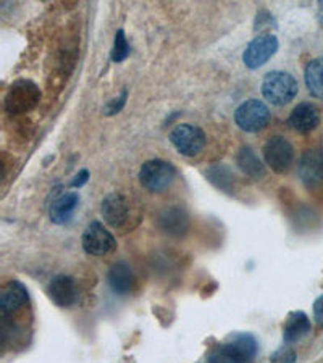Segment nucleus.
<instances>
[{
	"instance_id": "nucleus-23",
	"label": "nucleus",
	"mask_w": 323,
	"mask_h": 363,
	"mask_svg": "<svg viewBox=\"0 0 323 363\" xmlns=\"http://www.w3.org/2000/svg\"><path fill=\"white\" fill-rule=\"evenodd\" d=\"M296 354L293 349H278L273 355L268 357V360L265 363H294Z\"/></svg>"
},
{
	"instance_id": "nucleus-13",
	"label": "nucleus",
	"mask_w": 323,
	"mask_h": 363,
	"mask_svg": "<svg viewBox=\"0 0 323 363\" xmlns=\"http://www.w3.org/2000/svg\"><path fill=\"white\" fill-rule=\"evenodd\" d=\"M101 213L110 226H122L128 220L129 205L120 194H108L101 204Z\"/></svg>"
},
{
	"instance_id": "nucleus-7",
	"label": "nucleus",
	"mask_w": 323,
	"mask_h": 363,
	"mask_svg": "<svg viewBox=\"0 0 323 363\" xmlns=\"http://www.w3.org/2000/svg\"><path fill=\"white\" fill-rule=\"evenodd\" d=\"M117 242L110 231L99 222H92L82 233V247L89 255L102 257L115 249Z\"/></svg>"
},
{
	"instance_id": "nucleus-12",
	"label": "nucleus",
	"mask_w": 323,
	"mask_h": 363,
	"mask_svg": "<svg viewBox=\"0 0 323 363\" xmlns=\"http://www.w3.org/2000/svg\"><path fill=\"white\" fill-rule=\"evenodd\" d=\"M320 123V113L315 105L309 102H301L293 108L289 115V126L301 134L314 131Z\"/></svg>"
},
{
	"instance_id": "nucleus-2",
	"label": "nucleus",
	"mask_w": 323,
	"mask_h": 363,
	"mask_svg": "<svg viewBox=\"0 0 323 363\" xmlns=\"http://www.w3.org/2000/svg\"><path fill=\"white\" fill-rule=\"evenodd\" d=\"M176 175L175 166L165 160H149L139 170V183L149 192L159 194L170 187Z\"/></svg>"
},
{
	"instance_id": "nucleus-18",
	"label": "nucleus",
	"mask_w": 323,
	"mask_h": 363,
	"mask_svg": "<svg viewBox=\"0 0 323 363\" xmlns=\"http://www.w3.org/2000/svg\"><path fill=\"white\" fill-rule=\"evenodd\" d=\"M306 86L312 96L323 101V59L312 60L304 73Z\"/></svg>"
},
{
	"instance_id": "nucleus-16",
	"label": "nucleus",
	"mask_w": 323,
	"mask_h": 363,
	"mask_svg": "<svg viewBox=\"0 0 323 363\" xmlns=\"http://www.w3.org/2000/svg\"><path fill=\"white\" fill-rule=\"evenodd\" d=\"M108 284H110L112 291L120 296L129 294L134 287V273L129 268L128 263L117 262L113 263L110 270H108Z\"/></svg>"
},
{
	"instance_id": "nucleus-5",
	"label": "nucleus",
	"mask_w": 323,
	"mask_h": 363,
	"mask_svg": "<svg viewBox=\"0 0 323 363\" xmlns=\"http://www.w3.org/2000/svg\"><path fill=\"white\" fill-rule=\"evenodd\" d=\"M264 159L270 170L275 173H286L293 165L294 150L288 139L281 136H273L264 147Z\"/></svg>"
},
{
	"instance_id": "nucleus-20",
	"label": "nucleus",
	"mask_w": 323,
	"mask_h": 363,
	"mask_svg": "<svg viewBox=\"0 0 323 363\" xmlns=\"http://www.w3.org/2000/svg\"><path fill=\"white\" fill-rule=\"evenodd\" d=\"M227 344H230L246 363L251 362L257 354V341L251 334H236Z\"/></svg>"
},
{
	"instance_id": "nucleus-24",
	"label": "nucleus",
	"mask_w": 323,
	"mask_h": 363,
	"mask_svg": "<svg viewBox=\"0 0 323 363\" xmlns=\"http://www.w3.org/2000/svg\"><path fill=\"white\" fill-rule=\"evenodd\" d=\"M314 320L320 328H323V294L314 304Z\"/></svg>"
},
{
	"instance_id": "nucleus-25",
	"label": "nucleus",
	"mask_w": 323,
	"mask_h": 363,
	"mask_svg": "<svg viewBox=\"0 0 323 363\" xmlns=\"http://www.w3.org/2000/svg\"><path fill=\"white\" fill-rule=\"evenodd\" d=\"M87 180H89V173H87V170H82V171H80V175H76L75 180L71 181V186L81 187V186H85V183Z\"/></svg>"
},
{
	"instance_id": "nucleus-4",
	"label": "nucleus",
	"mask_w": 323,
	"mask_h": 363,
	"mask_svg": "<svg viewBox=\"0 0 323 363\" xmlns=\"http://www.w3.org/2000/svg\"><path fill=\"white\" fill-rule=\"evenodd\" d=\"M171 144L181 155L196 157L206 147V134L199 126L194 124H178L170 134Z\"/></svg>"
},
{
	"instance_id": "nucleus-26",
	"label": "nucleus",
	"mask_w": 323,
	"mask_h": 363,
	"mask_svg": "<svg viewBox=\"0 0 323 363\" xmlns=\"http://www.w3.org/2000/svg\"><path fill=\"white\" fill-rule=\"evenodd\" d=\"M319 20H320V24L323 26V2L319 5Z\"/></svg>"
},
{
	"instance_id": "nucleus-9",
	"label": "nucleus",
	"mask_w": 323,
	"mask_h": 363,
	"mask_svg": "<svg viewBox=\"0 0 323 363\" xmlns=\"http://www.w3.org/2000/svg\"><path fill=\"white\" fill-rule=\"evenodd\" d=\"M299 178L309 189L323 186V152L307 150L299 163Z\"/></svg>"
},
{
	"instance_id": "nucleus-22",
	"label": "nucleus",
	"mask_w": 323,
	"mask_h": 363,
	"mask_svg": "<svg viewBox=\"0 0 323 363\" xmlns=\"http://www.w3.org/2000/svg\"><path fill=\"white\" fill-rule=\"evenodd\" d=\"M129 44L127 41V36H124L123 29H118L115 34V44H113V50H112V60L113 62H123L127 57L129 55Z\"/></svg>"
},
{
	"instance_id": "nucleus-3",
	"label": "nucleus",
	"mask_w": 323,
	"mask_h": 363,
	"mask_svg": "<svg viewBox=\"0 0 323 363\" xmlns=\"http://www.w3.org/2000/svg\"><path fill=\"white\" fill-rule=\"evenodd\" d=\"M268 107L257 99L243 102L234 112V121L246 133H259L268 124Z\"/></svg>"
},
{
	"instance_id": "nucleus-11",
	"label": "nucleus",
	"mask_w": 323,
	"mask_h": 363,
	"mask_svg": "<svg viewBox=\"0 0 323 363\" xmlns=\"http://www.w3.org/2000/svg\"><path fill=\"white\" fill-rule=\"evenodd\" d=\"M28 304V291L22 283L10 281L2 287L0 292V312L2 317L7 318Z\"/></svg>"
},
{
	"instance_id": "nucleus-19",
	"label": "nucleus",
	"mask_w": 323,
	"mask_h": 363,
	"mask_svg": "<svg viewBox=\"0 0 323 363\" xmlns=\"http://www.w3.org/2000/svg\"><path fill=\"white\" fill-rule=\"evenodd\" d=\"M238 165L247 176L259 180L265 175V166L251 147H243L238 154Z\"/></svg>"
},
{
	"instance_id": "nucleus-21",
	"label": "nucleus",
	"mask_w": 323,
	"mask_h": 363,
	"mask_svg": "<svg viewBox=\"0 0 323 363\" xmlns=\"http://www.w3.org/2000/svg\"><path fill=\"white\" fill-rule=\"evenodd\" d=\"M207 363H246V360L230 344H223L210 352Z\"/></svg>"
},
{
	"instance_id": "nucleus-17",
	"label": "nucleus",
	"mask_w": 323,
	"mask_h": 363,
	"mask_svg": "<svg viewBox=\"0 0 323 363\" xmlns=\"http://www.w3.org/2000/svg\"><path fill=\"white\" fill-rule=\"evenodd\" d=\"M310 333V322L304 312H291L285 322V343L293 344Z\"/></svg>"
},
{
	"instance_id": "nucleus-15",
	"label": "nucleus",
	"mask_w": 323,
	"mask_h": 363,
	"mask_svg": "<svg viewBox=\"0 0 323 363\" xmlns=\"http://www.w3.org/2000/svg\"><path fill=\"white\" fill-rule=\"evenodd\" d=\"M78 204H80V196L75 192H62L60 196H55L49 207L50 220L55 225H64L70 222Z\"/></svg>"
},
{
	"instance_id": "nucleus-1",
	"label": "nucleus",
	"mask_w": 323,
	"mask_h": 363,
	"mask_svg": "<svg viewBox=\"0 0 323 363\" xmlns=\"http://www.w3.org/2000/svg\"><path fill=\"white\" fill-rule=\"evenodd\" d=\"M298 81L294 80L293 75L286 71H272L267 73L262 83V94L265 101L272 105L289 104L298 94Z\"/></svg>"
},
{
	"instance_id": "nucleus-14",
	"label": "nucleus",
	"mask_w": 323,
	"mask_h": 363,
	"mask_svg": "<svg viewBox=\"0 0 323 363\" xmlns=\"http://www.w3.org/2000/svg\"><path fill=\"white\" fill-rule=\"evenodd\" d=\"M159 226L168 236H185L189 226V217L181 207H166L159 215Z\"/></svg>"
},
{
	"instance_id": "nucleus-6",
	"label": "nucleus",
	"mask_w": 323,
	"mask_h": 363,
	"mask_svg": "<svg viewBox=\"0 0 323 363\" xmlns=\"http://www.w3.org/2000/svg\"><path fill=\"white\" fill-rule=\"evenodd\" d=\"M278 50V39L272 34H262L249 42L243 55V62L249 70L264 66Z\"/></svg>"
},
{
	"instance_id": "nucleus-10",
	"label": "nucleus",
	"mask_w": 323,
	"mask_h": 363,
	"mask_svg": "<svg viewBox=\"0 0 323 363\" xmlns=\"http://www.w3.org/2000/svg\"><path fill=\"white\" fill-rule=\"evenodd\" d=\"M47 292L59 307H70L78 301V284L69 275H57L50 281Z\"/></svg>"
},
{
	"instance_id": "nucleus-8",
	"label": "nucleus",
	"mask_w": 323,
	"mask_h": 363,
	"mask_svg": "<svg viewBox=\"0 0 323 363\" xmlns=\"http://www.w3.org/2000/svg\"><path fill=\"white\" fill-rule=\"evenodd\" d=\"M41 97L39 89L29 81L15 83L7 94L5 105L10 113H23L33 108Z\"/></svg>"
}]
</instances>
